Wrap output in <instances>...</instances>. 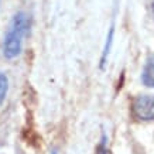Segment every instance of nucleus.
<instances>
[{"mask_svg": "<svg viewBox=\"0 0 154 154\" xmlns=\"http://www.w3.org/2000/svg\"><path fill=\"white\" fill-rule=\"evenodd\" d=\"M28 28H30V19L23 11H19L14 14V17L10 21V26L7 28V33L5 35V44L3 51L6 58H16L21 52L23 48V38L26 37Z\"/></svg>", "mask_w": 154, "mask_h": 154, "instance_id": "obj_1", "label": "nucleus"}, {"mask_svg": "<svg viewBox=\"0 0 154 154\" xmlns=\"http://www.w3.org/2000/svg\"><path fill=\"white\" fill-rule=\"evenodd\" d=\"M151 9H153V14H154V0H153V5H151Z\"/></svg>", "mask_w": 154, "mask_h": 154, "instance_id": "obj_7", "label": "nucleus"}, {"mask_svg": "<svg viewBox=\"0 0 154 154\" xmlns=\"http://www.w3.org/2000/svg\"><path fill=\"white\" fill-rule=\"evenodd\" d=\"M141 81L146 86L154 88V54H151L146 61L144 69L141 72Z\"/></svg>", "mask_w": 154, "mask_h": 154, "instance_id": "obj_3", "label": "nucleus"}, {"mask_svg": "<svg viewBox=\"0 0 154 154\" xmlns=\"http://www.w3.org/2000/svg\"><path fill=\"white\" fill-rule=\"evenodd\" d=\"M96 154H109V150H107V137H106V134H102V139H100L98 147H96Z\"/></svg>", "mask_w": 154, "mask_h": 154, "instance_id": "obj_6", "label": "nucleus"}, {"mask_svg": "<svg viewBox=\"0 0 154 154\" xmlns=\"http://www.w3.org/2000/svg\"><path fill=\"white\" fill-rule=\"evenodd\" d=\"M113 35H115V27H110L109 30V34L106 37V42H105V47H103V51H102V57H100V68L106 65V61H107V55L110 52V48H112V44H113Z\"/></svg>", "mask_w": 154, "mask_h": 154, "instance_id": "obj_4", "label": "nucleus"}, {"mask_svg": "<svg viewBox=\"0 0 154 154\" xmlns=\"http://www.w3.org/2000/svg\"><path fill=\"white\" fill-rule=\"evenodd\" d=\"M7 91H9V79L3 72H0V105L5 102Z\"/></svg>", "mask_w": 154, "mask_h": 154, "instance_id": "obj_5", "label": "nucleus"}, {"mask_svg": "<svg viewBox=\"0 0 154 154\" xmlns=\"http://www.w3.org/2000/svg\"><path fill=\"white\" fill-rule=\"evenodd\" d=\"M131 113L137 120H154V95H137L131 102Z\"/></svg>", "mask_w": 154, "mask_h": 154, "instance_id": "obj_2", "label": "nucleus"}, {"mask_svg": "<svg viewBox=\"0 0 154 154\" xmlns=\"http://www.w3.org/2000/svg\"><path fill=\"white\" fill-rule=\"evenodd\" d=\"M51 154H58V153H57V150H52V151H51Z\"/></svg>", "mask_w": 154, "mask_h": 154, "instance_id": "obj_8", "label": "nucleus"}]
</instances>
